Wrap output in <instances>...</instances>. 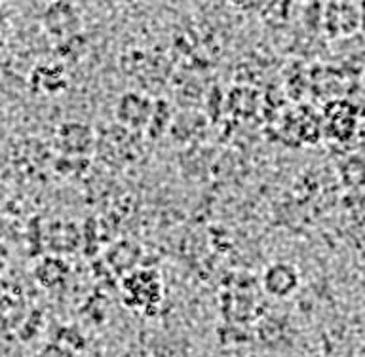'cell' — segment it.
<instances>
[{"mask_svg":"<svg viewBox=\"0 0 365 357\" xmlns=\"http://www.w3.org/2000/svg\"><path fill=\"white\" fill-rule=\"evenodd\" d=\"M122 295L125 306L150 312L164 301V284L156 270L139 268L122 278Z\"/></svg>","mask_w":365,"mask_h":357,"instance_id":"1","label":"cell"},{"mask_svg":"<svg viewBox=\"0 0 365 357\" xmlns=\"http://www.w3.org/2000/svg\"><path fill=\"white\" fill-rule=\"evenodd\" d=\"M156 99L143 91H125L114 107V118L122 128L139 133L147 131L153 120Z\"/></svg>","mask_w":365,"mask_h":357,"instance_id":"2","label":"cell"},{"mask_svg":"<svg viewBox=\"0 0 365 357\" xmlns=\"http://www.w3.org/2000/svg\"><path fill=\"white\" fill-rule=\"evenodd\" d=\"M96 131L82 120H65L57 125L53 145L59 156L88 158L96 148Z\"/></svg>","mask_w":365,"mask_h":357,"instance_id":"3","label":"cell"},{"mask_svg":"<svg viewBox=\"0 0 365 357\" xmlns=\"http://www.w3.org/2000/svg\"><path fill=\"white\" fill-rule=\"evenodd\" d=\"M42 27L50 36L63 42L76 34H82V16L76 4L57 0L46 4L42 11Z\"/></svg>","mask_w":365,"mask_h":357,"instance_id":"4","label":"cell"},{"mask_svg":"<svg viewBox=\"0 0 365 357\" xmlns=\"http://www.w3.org/2000/svg\"><path fill=\"white\" fill-rule=\"evenodd\" d=\"M322 29L331 38H342L354 34L361 29V4H352V2L325 4Z\"/></svg>","mask_w":365,"mask_h":357,"instance_id":"5","label":"cell"},{"mask_svg":"<svg viewBox=\"0 0 365 357\" xmlns=\"http://www.w3.org/2000/svg\"><path fill=\"white\" fill-rule=\"evenodd\" d=\"M301 287V274L291 262L276 261L264 268L261 276V289L272 299H289Z\"/></svg>","mask_w":365,"mask_h":357,"instance_id":"6","label":"cell"},{"mask_svg":"<svg viewBox=\"0 0 365 357\" xmlns=\"http://www.w3.org/2000/svg\"><path fill=\"white\" fill-rule=\"evenodd\" d=\"M143 261V247L133 239H116L105 249V264L114 276L125 278L128 274L139 270V262Z\"/></svg>","mask_w":365,"mask_h":357,"instance_id":"7","label":"cell"},{"mask_svg":"<svg viewBox=\"0 0 365 357\" xmlns=\"http://www.w3.org/2000/svg\"><path fill=\"white\" fill-rule=\"evenodd\" d=\"M44 242L57 257L67 255V253L78 249L80 245H84V234H80L78 227L74 222L57 221L48 227L44 234Z\"/></svg>","mask_w":365,"mask_h":357,"instance_id":"8","label":"cell"},{"mask_svg":"<svg viewBox=\"0 0 365 357\" xmlns=\"http://www.w3.org/2000/svg\"><path fill=\"white\" fill-rule=\"evenodd\" d=\"M31 88L36 93H46V95L61 93L67 88V73L63 63H38L31 73Z\"/></svg>","mask_w":365,"mask_h":357,"instance_id":"9","label":"cell"},{"mask_svg":"<svg viewBox=\"0 0 365 357\" xmlns=\"http://www.w3.org/2000/svg\"><path fill=\"white\" fill-rule=\"evenodd\" d=\"M291 325L287 318L278 316V314H264L257 321L255 335L257 341L268 350H279L285 344H289Z\"/></svg>","mask_w":365,"mask_h":357,"instance_id":"10","label":"cell"},{"mask_svg":"<svg viewBox=\"0 0 365 357\" xmlns=\"http://www.w3.org/2000/svg\"><path fill=\"white\" fill-rule=\"evenodd\" d=\"M34 279L44 289H61L71 276V267L63 257L46 255L34 264Z\"/></svg>","mask_w":365,"mask_h":357,"instance_id":"11","label":"cell"},{"mask_svg":"<svg viewBox=\"0 0 365 357\" xmlns=\"http://www.w3.org/2000/svg\"><path fill=\"white\" fill-rule=\"evenodd\" d=\"M339 177L344 187L364 188L365 187V160L361 156H348L339 164Z\"/></svg>","mask_w":365,"mask_h":357,"instance_id":"12","label":"cell"},{"mask_svg":"<svg viewBox=\"0 0 365 357\" xmlns=\"http://www.w3.org/2000/svg\"><path fill=\"white\" fill-rule=\"evenodd\" d=\"M171 110H170V105L165 99H156V107H154V114H153V120H150V125H148V137L150 139H160V137H164L168 131L171 130Z\"/></svg>","mask_w":365,"mask_h":357,"instance_id":"13","label":"cell"},{"mask_svg":"<svg viewBox=\"0 0 365 357\" xmlns=\"http://www.w3.org/2000/svg\"><path fill=\"white\" fill-rule=\"evenodd\" d=\"M86 50H88V44H86L84 34H76L73 38H67L59 42V48H57V56L61 59H67V61H76L80 57L84 56Z\"/></svg>","mask_w":365,"mask_h":357,"instance_id":"14","label":"cell"},{"mask_svg":"<svg viewBox=\"0 0 365 357\" xmlns=\"http://www.w3.org/2000/svg\"><path fill=\"white\" fill-rule=\"evenodd\" d=\"M148 352H150V357H190L185 344L181 341H173V338L154 342L150 344Z\"/></svg>","mask_w":365,"mask_h":357,"instance_id":"15","label":"cell"},{"mask_svg":"<svg viewBox=\"0 0 365 357\" xmlns=\"http://www.w3.org/2000/svg\"><path fill=\"white\" fill-rule=\"evenodd\" d=\"M53 342H59V344H63L68 350H73V352L82 350L86 344L82 333L76 327H67V325L61 327V329H57L56 336H53Z\"/></svg>","mask_w":365,"mask_h":357,"instance_id":"16","label":"cell"},{"mask_svg":"<svg viewBox=\"0 0 365 357\" xmlns=\"http://www.w3.org/2000/svg\"><path fill=\"white\" fill-rule=\"evenodd\" d=\"M36 357H74V352L63 346V344H59V342L51 341L50 344H46V346L40 350Z\"/></svg>","mask_w":365,"mask_h":357,"instance_id":"17","label":"cell"}]
</instances>
